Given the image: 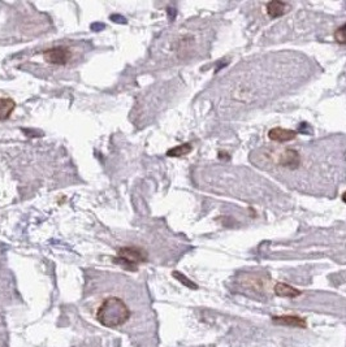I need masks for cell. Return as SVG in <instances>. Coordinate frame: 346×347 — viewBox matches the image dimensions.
Returning a JSON list of instances; mask_svg holds the SVG:
<instances>
[{
	"instance_id": "1",
	"label": "cell",
	"mask_w": 346,
	"mask_h": 347,
	"mask_svg": "<svg viewBox=\"0 0 346 347\" xmlns=\"http://www.w3.org/2000/svg\"><path fill=\"white\" fill-rule=\"evenodd\" d=\"M132 311L124 301L117 295H110L100 303L96 310V320L106 328H117L129 321Z\"/></svg>"
},
{
	"instance_id": "2",
	"label": "cell",
	"mask_w": 346,
	"mask_h": 347,
	"mask_svg": "<svg viewBox=\"0 0 346 347\" xmlns=\"http://www.w3.org/2000/svg\"><path fill=\"white\" fill-rule=\"evenodd\" d=\"M147 260V255L144 250L136 246H126L117 250V256L115 257V263L120 264L129 271H136L138 264Z\"/></svg>"
},
{
	"instance_id": "3",
	"label": "cell",
	"mask_w": 346,
	"mask_h": 347,
	"mask_svg": "<svg viewBox=\"0 0 346 347\" xmlns=\"http://www.w3.org/2000/svg\"><path fill=\"white\" fill-rule=\"evenodd\" d=\"M42 56H43V60L49 65L65 66L73 58V50L69 45H54L43 51Z\"/></svg>"
},
{
	"instance_id": "4",
	"label": "cell",
	"mask_w": 346,
	"mask_h": 347,
	"mask_svg": "<svg viewBox=\"0 0 346 347\" xmlns=\"http://www.w3.org/2000/svg\"><path fill=\"white\" fill-rule=\"evenodd\" d=\"M272 321L277 324V325H285V327L290 328H303L307 327V322L301 316L297 315H279V316H273Z\"/></svg>"
},
{
	"instance_id": "5",
	"label": "cell",
	"mask_w": 346,
	"mask_h": 347,
	"mask_svg": "<svg viewBox=\"0 0 346 347\" xmlns=\"http://www.w3.org/2000/svg\"><path fill=\"white\" fill-rule=\"evenodd\" d=\"M242 285L246 286L247 289L254 290L256 293L266 291L268 286V281L264 280L263 276L259 274H245L242 278Z\"/></svg>"
},
{
	"instance_id": "6",
	"label": "cell",
	"mask_w": 346,
	"mask_h": 347,
	"mask_svg": "<svg viewBox=\"0 0 346 347\" xmlns=\"http://www.w3.org/2000/svg\"><path fill=\"white\" fill-rule=\"evenodd\" d=\"M297 136V132L292 130V129H284L277 126V128L271 129L268 132V138L271 141L276 142V143H286V142L293 141Z\"/></svg>"
},
{
	"instance_id": "7",
	"label": "cell",
	"mask_w": 346,
	"mask_h": 347,
	"mask_svg": "<svg viewBox=\"0 0 346 347\" xmlns=\"http://www.w3.org/2000/svg\"><path fill=\"white\" fill-rule=\"evenodd\" d=\"M275 294L281 298H297L301 295V291L293 286L284 284V282H277L275 285Z\"/></svg>"
},
{
	"instance_id": "8",
	"label": "cell",
	"mask_w": 346,
	"mask_h": 347,
	"mask_svg": "<svg viewBox=\"0 0 346 347\" xmlns=\"http://www.w3.org/2000/svg\"><path fill=\"white\" fill-rule=\"evenodd\" d=\"M288 8L289 5L284 1L273 0V1H269L267 4V13L268 16L272 17V18H277V17L284 16V13H286Z\"/></svg>"
},
{
	"instance_id": "9",
	"label": "cell",
	"mask_w": 346,
	"mask_h": 347,
	"mask_svg": "<svg viewBox=\"0 0 346 347\" xmlns=\"http://www.w3.org/2000/svg\"><path fill=\"white\" fill-rule=\"evenodd\" d=\"M15 109H16L15 100L11 98H0V121L8 120Z\"/></svg>"
},
{
	"instance_id": "10",
	"label": "cell",
	"mask_w": 346,
	"mask_h": 347,
	"mask_svg": "<svg viewBox=\"0 0 346 347\" xmlns=\"http://www.w3.org/2000/svg\"><path fill=\"white\" fill-rule=\"evenodd\" d=\"M191 145L190 143H185V145H181V146H176V147H173L171 149L167 152V156H171V157H180V156H185L188 155L189 152H191Z\"/></svg>"
},
{
	"instance_id": "11",
	"label": "cell",
	"mask_w": 346,
	"mask_h": 347,
	"mask_svg": "<svg viewBox=\"0 0 346 347\" xmlns=\"http://www.w3.org/2000/svg\"><path fill=\"white\" fill-rule=\"evenodd\" d=\"M334 39L340 45H346V22L334 31Z\"/></svg>"
},
{
	"instance_id": "12",
	"label": "cell",
	"mask_w": 346,
	"mask_h": 347,
	"mask_svg": "<svg viewBox=\"0 0 346 347\" xmlns=\"http://www.w3.org/2000/svg\"><path fill=\"white\" fill-rule=\"evenodd\" d=\"M173 276L176 277V278H178V280H180V281H181L182 284H184V285L188 286V287H191V289H197V287H198L197 285H194L193 282L190 281V280H188V278H186V277L184 276V274H181V273L174 272V273H173Z\"/></svg>"
},
{
	"instance_id": "13",
	"label": "cell",
	"mask_w": 346,
	"mask_h": 347,
	"mask_svg": "<svg viewBox=\"0 0 346 347\" xmlns=\"http://www.w3.org/2000/svg\"><path fill=\"white\" fill-rule=\"evenodd\" d=\"M342 200H344V202L346 203V193L344 195H342Z\"/></svg>"
}]
</instances>
